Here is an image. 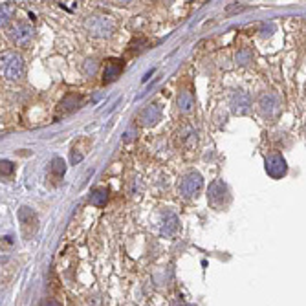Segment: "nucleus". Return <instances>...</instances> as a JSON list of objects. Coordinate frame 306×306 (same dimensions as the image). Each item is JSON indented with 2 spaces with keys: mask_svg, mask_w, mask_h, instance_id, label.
Wrapping results in <instances>:
<instances>
[{
  "mask_svg": "<svg viewBox=\"0 0 306 306\" xmlns=\"http://www.w3.org/2000/svg\"><path fill=\"white\" fill-rule=\"evenodd\" d=\"M125 70V63L121 59H115V57H110L106 59L105 63V70H103V83H114V81L119 79V76Z\"/></svg>",
  "mask_w": 306,
  "mask_h": 306,
  "instance_id": "6e6552de",
  "label": "nucleus"
},
{
  "mask_svg": "<svg viewBox=\"0 0 306 306\" xmlns=\"http://www.w3.org/2000/svg\"><path fill=\"white\" fill-rule=\"evenodd\" d=\"M85 26H86V31H88L92 37H99V39L110 37L115 30L114 19L108 15H101V13H94V15L88 17Z\"/></svg>",
  "mask_w": 306,
  "mask_h": 306,
  "instance_id": "f257e3e1",
  "label": "nucleus"
},
{
  "mask_svg": "<svg viewBox=\"0 0 306 306\" xmlns=\"http://www.w3.org/2000/svg\"><path fill=\"white\" fill-rule=\"evenodd\" d=\"M11 22V8L10 4H2V10H0V24L2 28L8 26Z\"/></svg>",
  "mask_w": 306,
  "mask_h": 306,
  "instance_id": "a211bd4d",
  "label": "nucleus"
},
{
  "mask_svg": "<svg viewBox=\"0 0 306 306\" xmlns=\"http://www.w3.org/2000/svg\"><path fill=\"white\" fill-rule=\"evenodd\" d=\"M81 103H83V96H79V94H68V96L59 103V112L70 114V112L79 108Z\"/></svg>",
  "mask_w": 306,
  "mask_h": 306,
  "instance_id": "f8f14e48",
  "label": "nucleus"
},
{
  "mask_svg": "<svg viewBox=\"0 0 306 306\" xmlns=\"http://www.w3.org/2000/svg\"><path fill=\"white\" fill-rule=\"evenodd\" d=\"M250 108H251L250 94H246V92H235L233 97H231V110H233V114L244 115L250 112Z\"/></svg>",
  "mask_w": 306,
  "mask_h": 306,
  "instance_id": "9d476101",
  "label": "nucleus"
},
{
  "mask_svg": "<svg viewBox=\"0 0 306 306\" xmlns=\"http://www.w3.org/2000/svg\"><path fill=\"white\" fill-rule=\"evenodd\" d=\"M229 187L224 180H215L207 189V202L211 207L220 209V207L229 204Z\"/></svg>",
  "mask_w": 306,
  "mask_h": 306,
  "instance_id": "7ed1b4c3",
  "label": "nucleus"
},
{
  "mask_svg": "<svg viewBox=\"0 0 306 306\" xmlns=\"http://www.w3.org/2000/svg\"><path fill=\"white\" fill-rule=\"evenodd\" d=\"M178 226H180V222H178V216L172 215V213H167L165 220L161 224V233L167 236L174 235L176 231H178Z\"/></svg>",
  "mask_w": 306,
  "mask_h": 306,
  "instance_id": "4468645a",
  "label": "nucleus"
},
{
  "mask_svg": "<svg viewBox=\"0 0 306 306\" xmlns=\"http://www.w3.org/2000/svg\"><path fill=\"white\" fill-rule=\"evenodd\" d=\"M106 202H108V189H105V187H96V189L90 193L92 206L103 207V206H106Z\"/></svg>",
  "mask_w": 306,
  "mask_h": 306,
  "instance_id": "2eb2a0df",
  "label": "nucleus"
},
{
  "mask_svg": "<svg viewBox=\"0 0 306 306\" xmlns=\"http://www.w3.org/2000/svg\"><path fill=\"white\" fill-rule=\"evenodd\" d=\"M160 119H161V108L160 105H156V103L147 105L145 108L140 112V115H138V123L143 127H154Z\"/></svg>",
  "mask_w": 306,
  "mask_h": 306,
  "instance_id": "1a4fd4ad",
  "label": "nucleus"
},
{
  "mask_svg": "<svg viewBox=\"0 0 306 306\" xmlns=\"http://www.w3.org/2000/svg\"><path fill=\"white\" fill-rule=\"evenodd\" d=\"M2 74L8 81H19L24 76V60L19 53H6L2 57Z\"/></svg>",
  "mask_w": 306,
  "mask_h": 306,
  "instance_id": "20e7f679",
  "label": "nucleus"
},
{
  "mask_svg": "<svg viewBox=\"0 0 306 306\" xmlns=\"http://www.w3.org/2000/svg\"><path fill=\"white\" fill-rule=\"evenodd\" d=\"M50 172L55 178H63L66 172V161L63 160V158H53L50 163Z\"/></svg>",
  "mask_w": 306,
  "mask_h": 306,
  "instance_id": "dca6fc26",
  "label": "nucleus"
},
{
  "mask_svg": "<svg viewBox=\"0 0 306 306\" xmlns=\"http://www.w3.org/2000/svg\"><path fill=\"white\" fill-rule=\"evenodd\" d=\"M202 186H204L202 174L198 171H191L181 176L180 183H178V193H180V196L189 200V198H195L202 191Z\"/></svg>",
  "mask_w": 306,
  "mask_h": 306,
  "instance_id": "f03ea898",
  "label": "nucleus"
},
{
  "mask_svg": "<svg viewBox=\"0 0 306 306\" xmlns=\"http://www.w3.org/2000/svg\"><path fill=\"white\" fill-rule=\"evenodd\" d=\"M19 220H20V224H22V227H24V231L28 229V227H33V229H35V226H37V216L30 207H20Z\"/></svg>",
  "mask_w": 306,
  "mask_h": 306,
  "instance_id": "ddd939ff",
  "label": "nucleus"
},
{
  "mask_svg": "<svg viewBox=\"0 0 306 306\" xmlns=\"http://www.w3.org/2000/svg\"><path fill=\"white\" fill-rule=\"evenodd\" d=\"M8 35H10V39L13 40L15 44L26 46L31 39H33L35 31H33V26H31L30 22H24V20H22V22H15V24L11 26L10 31H8Z\"/></svg>",
  "mask_w": 306,
  "mask_h": 306,
  "instance_id": "0eeeda50",
  "label": "nucleus"
},
{
  "mask_svg": "<svg viewBox=\"0 0 306 306\" xmlns=\"http://www.w3.org/2000/svg\"><path fill=\"white\" fill-rule=\"evenodd\" d=\"M186 306H196V304H193V302H187V304Z\"/></svg>",
  "mask_w": 306,
  "mask_h": 306,
  "instance_id": "4be33fe9",
  "label": "nucleus"
},
{
  "mask_svg": "<svg viewBox=\"0 0 306 306\" xmlns=\"http://www.w3.org/2000/svg\"><path fill=\"white\" fill-rule=\"evenodd\" d=\"M0 165H2V176H10L13 172V163L10 160H2Z\"/></svg>",
  "mask_w": 306,
  "mask_h": 306,
  "instance_id": "aec40b11",
  "label": "nucleus"
},
{
  "mask_svg": "<svg viewBox=\"0 0 306 306\" xmlns=\"http://www.w3.org/2000/svg\"><path fill=\"white\" fill-rule=\"evenodd\" d=\"M40 306H60V302L55 301V299H44L40 302Z\"/></svg>",
  "mask_w": 306,
  "mask_h": 306,
  "instance_id": "412c9836",
  "label": "nucleus"
},
{
  "mask_svg": "<svg viewBox=\"0 0 306 306\" xmlns=\"http://www.w3.org/2000/svg\"><path fill=\"white\" fill-rule=\"evenodd\" d=\"M251 60H253V51L250 48H244L236 53V65L238 66H250Z\"/></svg>",
  "mask_w": 306,
  "mask_h": 306,
  "instance_id": "f3484780",
  "label": "nucleus"
},
{
  "mask_svg": "<svg viewBox=\"0 0 306 306\" xmlns=\"http://www.w3.org/2000/svg\"><path fill=\"white\" fill-rule=\"evenodd\" d=\"M264 169H266L268 176H271L273 180H281V178H284L288 174V163L279 151H273L266 156Z\"/></svg>",
  "mask_w": 306,
  "mask_h": 306,
  "instance_id": "39448f33",
  "label": "nucleus"
},
{
  "mask_svg": "<svg viewBox=\"0 0 306 306\" xmlns=\"http://www.w3.org/2000/svg\"><path fill=\"white\" fill-rule=\"evenodd\" d=\"M176 106H178L180 114L183 115L191 114V112L195 110V97H193L191 92L181 90L180 94H178V97H176Z\"/></svg>",
  "mask_w": 306,
  "mask_h": 306,
  "instance_id": "9b49d317",
  "label": "nucleus"
},
{
  "mask_svg": "<svg viewBox=\"0 0 306 306\" xmlns=\"http://www.w3.org/2000/svg\"><path fill=\"white\" fill-rule=\"evenodd\" d=\"M97 66H99V65H97L96 59H88L85 63V74H86V76H94V74L97 72Z\"/></svg>",
  "mask_w": 306,
  "mask_h": 306,
  "instance_id": "6ab92c4d",
  "label": "nucleus"
},
{
  "mask_svg": "<svg viewBox=\"0 0 306 306\" xmlns=\"http://www.w3.org/2000/svg\"><path fill=\"white\" fill-rule=\"evenodd\" d=\"M257 106H259V112L264 117H275L281 110V97L277 96L275 92H264L259 97Z\"/></svg>",
  "mask_w": 306,
  "mask_h": 306,
  "instance_id": "423d86ee",
  "label": "nucleus"
}]
</instances>
